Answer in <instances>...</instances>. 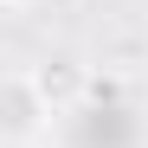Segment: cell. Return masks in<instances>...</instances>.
<instances>
[{"label": "cell", "mask_w": 148, "mask_h": 148, "mask_svg": "<svg viewBox=\"0 0 148 148\" xmlns=\"http://www.w3.org/2000/svg\"><path fill=\"white\" fill-rule=\"evenodd\" d=\"M0 129H7L13 148H26V142H39L52 129V90H45L39 71L13 64L7 77H0Z\"/></svg>", "instance_id": "6da1fadb"}, {"label": "cell", "mask_w": 148, "mask_h": 148, "mask_svg": "<svg viewBox=\"0 0 148 148\" xmlns=\"http://www.w3.org/2000/svg\"><path fill=\"white\" fill-rule=\"evenodd\" d=\"M7 7H13V13H26V7H39V0H7Z\"/></svg>", "instance_id": "7a4b0ae2"}]
</instances>
